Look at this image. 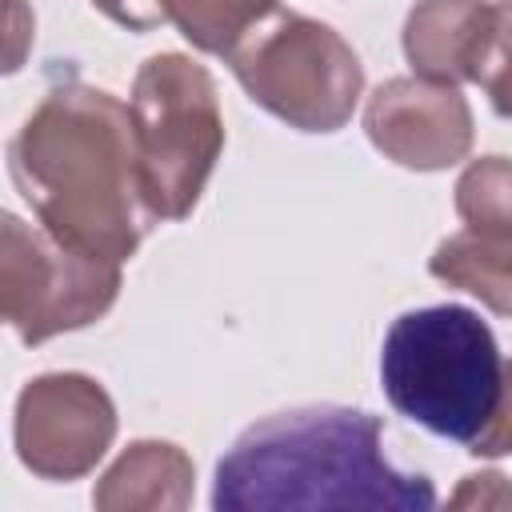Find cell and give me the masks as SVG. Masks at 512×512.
Wrapping results in <instances>:
<instances>
[{"label":"cell","instance_id":"6da1fadb","mask_svg":"<svg viewBox=\"0 0 512 512\" xmlns=\"http://www.w3.org/2000/svg\"><path fill=\"white\" fill-rule=\"evenodd\" d=\"M8 172L36 220L68 248L124 264L144 232L148 204L132 112L104 88H48L8 144Z\"/></svg>","mask_w":512,"mask_h":512},{"label":"cell","instance_id":"7a4b0ae2","mask_svg":"<svg viewBox=\"0 0 512 512\" xmlns=\"http://www.w3.org/2000/svg\"><path fill=\"white\" fill-rule=\"evenodd\" d=\"M432 480L392 468L380 448V420L356 408H300L252 424L216 464L212 508L296 512V508H388L428 512Z\"/></svg>","mask_w":512,"mask_h":512},{"label":"cell","instance_id":"3957f363","mask_svg":"<svg viewBox=\"0 0 512 512\" xmlns=\"http://www.w3.org/2000/svg\"><path fill=\"white\" fill-rule=\"evenodd\" d=\"M504 368L492 328L460 304L396 316L380 348L388 404L456 444H472L492 424L504 400Z\"/></svg>","mask_w":512,"mask_h":512},{"label":"cell","instance_id":"277c9868","mask_svg":"<svg viewBox=\"0 0 512 512\" xmlns=\"http://www.w3.org/2000/svg\"><path fill=\"white\" fill-rule=\"evenodd\" d=\"M128 112L152 220H184L224 148V116L208 68L180 52L148 56L132 80Z\"/></svg>","mask_w":512,"mask_h":512},{"label":"cell","instance_id":"5b68a950","mask_svg":"<svg viewBox=\"0 0 512 512\" xmlns=\"http://www.w3.org/2000/svg\"><path fill=\"white\" fill-rule=\"evenodd\" d=\"M240 88L300 132H336L352 120L364 68L352 44L300 12H272L228 56Z\"/></svg>","mask_w":512,"mask_h":512},{"label":"cell","instance_id":"8992f818","mask_svg":"<svg viewBox=\"0 0 512 512\" xmlns=\"http://www.w3.org/2000/svg\"><path fill=\"white\" fill-rule=\"evenodd\" d=\"M120 296V264L84 256L44 224L4 212L0 224V312L24 344L100 320Z\"/></svg>","mask_w":512,"mask_h":512},{"label":"cell","instance_id":"52a82bcc","mask_svg":"<svg viewBox=\"0 0 512 512\" xmlns=\"http://www.w3.org/2000/svg\"><path fill=\"white\" fill-rule=\"evenodd\" d=\"M16 456L44 480L88 476L116 436L112 396L84 372H48L16 396Z\"/></svg>","mask_w":512,"mask_h":512},{"label":"cell","instance_id":"ba28073f","mask_svg":"<svg viewBox=\"0 0 512 512\" xmlns=\"http://www.w3.org/2000/svg\"><path fill=\"white\" fill-rule=\"evenodd\" d=\"M364 132L400 168L440 172L472 152V108L456 84L392 76L368 96Z\"/></svg>","mask_w":512,"mask_h":512},{"label":"cell","instance_id":"9c48e42d","mask_svg":"<svg viewBox=\"0 0 512 512\" xmlns=\"http://www.w3.org/2000/svg\"><path fill=\"white\" fill-rule=\"evenodd\" d=\"M196 468L168 440H136L100 476L92 504L100 512H184L192 504Z\"/></svg>","mask_w":512,"mask_h":512},{"label":"cell","instance_id":"30bf717a","mask_svg":"<svg viewBox=\"0 0 512 512\" xmlns=\"http://www.w3.org/2000/svg\"><path fill=\"white\" fill-rule=\"evenodd\" d=\"M488 0H420L404 20V56L416 76L460 84L488 28Z\"/></svg>","mask_w":512,"mask_h":512},{"label":"cell","instance_id":"8fae6325","mask_svg":"<svg viewBox=\"0 0 512 512\" xmlns=\"http://www.w3.org/2000/svg\"><path fill=\"white\" fill-rule=\"evenodd\" d=\"M428 272L476 296L496 316H512V236H488V232H456L444 244H436Z\"/></svg>","mask_w":512,"mask_h":512},{"label":"cell","instance_id":"7c38bea8","mask_svg":"<svg viewBox=\"0 0 512 512\" xmlns=\"http://www.w3.org/2000/svg\"><path fill=\"white\" fill-rule=\"evenodd\" d=\"M272 12L276 0H176L172 24L192 48L208 56H232V48Z\"/></svg>","mask_w":512,"mask_h":512},{"label":"cell","instance_id":"4fadbf2b","mask_svg":"<svg viewBox=\"0 0 512 512\" xmlns=\"http://www.w3.org/2000/svg\"><path fill=\"white\" fill-rule=\"evenodd\" d=\"M456 216L472 232L512 236V160L480 156L456 180Z\"/></svg>","mask_w":512,"mask_h":512},{"label":"cell","instance_id":"5bb4252c","mask_svg":"<svg viewBox=\"0 0 512 512\" xmlns=\"http://www.w3.org/2000/svg\"><path fill=\"white\" fill-rule=\"evenodd\" d=\"M472 84L484 88L496 116L512 120V0H492L488 28L472 64Z\"/></svg>","mask_w":512,"mask_h":512},{"label":"cell","instance_id":"9a60e30c","mask_svg":"<svg viewBox=\"0 0 512 512\" xmlns=\"http://www.w3.org/2000/svg\"><path fill=\"white\" fill-rule=\"evenodd\" d=\"M104 16H112L116 24L132 28V32H148L164 20H172V4L176 0H92Z\"/></svg>","mask_w":512,"mask_h":512},{"label":"cell","instance_id":"2e32d148","mask_svg":"<svg viewBox=\"0 0 512 512\" xmlns=\"http://www.w3.org/2000/svg\"><path fill=\"white\" fill-rule=\"evenodd\" d=\"M452 508H512V484L500 472H480L464 476L460 492L448 500Z\"/></svg>","mask_w":512,"mask_h":512},{"label":"cell","instance_id":"e0dca14e","mask_svg":"<svg viewBox=\"0 0 512 512\" xmlns=\"http://www.w3.org/2000/svg\"><path fill=\"white\" fill-rule=\"evenodd\" d=\"M468 452H476V456H504V452H512V360L504 368V400H500L492 424L468 444Z\"/></svg>","mask_w":512,"mask_h":512}]
</instances>
